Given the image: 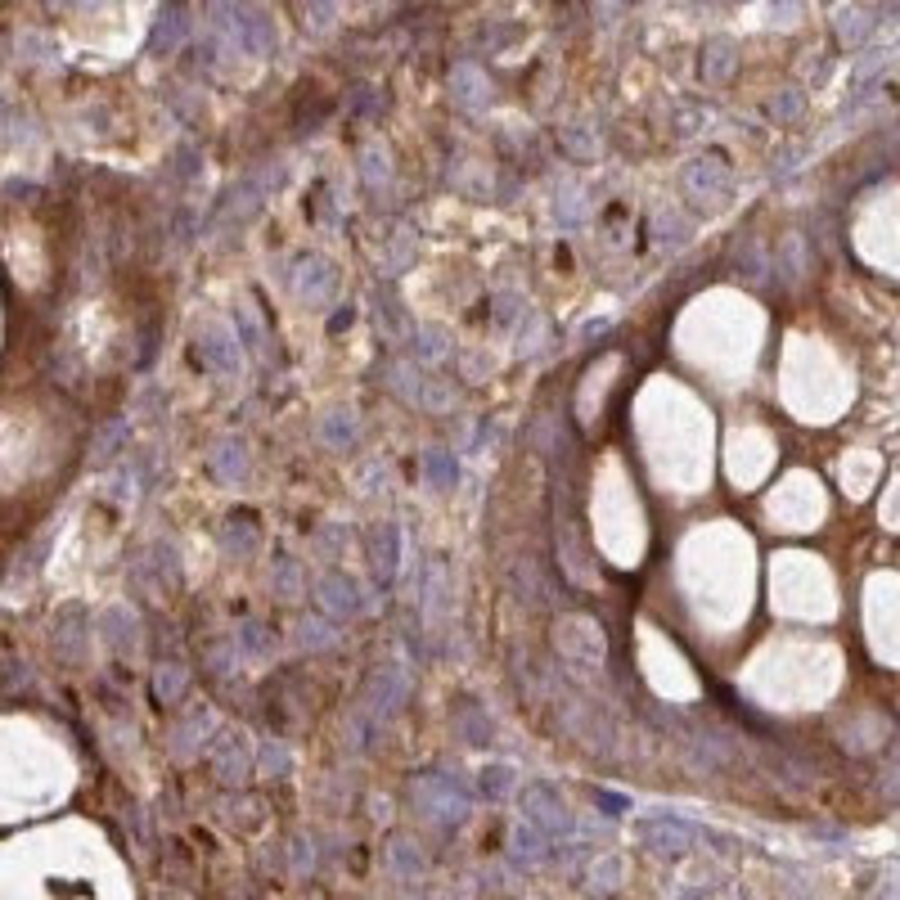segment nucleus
<instances>
[{"instance_id": "obj_1", "label": "nucleus", "mask_w": 900, "mask_h": 900, "mask_svg": "<svg viewBox=\"0 0 900 900\" xmlns=\"http://www.w3.org/2000/svg\"><path fill=\"white\" fill-rule=\"evenodd\" d=\"M414 801H419L423 815L446 824V828H455L468 819V788L459 779H450V774H441V770L414 779Z\"/></svg>"}, {"instance_id": "obj_2", "label": "nucleus", "mask_w": 900, "mask_h": 900, "mask_svg": "<svg viewBox=\"0 0 900 900\" xmlns=\"http://www.w3.org/2000/svg\"><path fill=\"white\" fill-rule=\"evenodd\" d=\"M239 329H225L221 320H203L194 329V360L203 369H212V374H239L243 356H239Z\"/></svg>"}, {"instance_id": "obj_3", "label": "nucleus", "mask_w": 900, "mask_h": 900, "mask_svg": "<svg viewBox=\"0 0 900 900\" xmlns=\"http://www.w3.org/2000/svg\"><path fill=\"white\" fill-rule=\"evenodd\" d=\"M518 806H522V819H531L540 833H549V837L572 833V810H567L563 792H558L554 783H540V779L536 783H522Z\"/></svg>"}, {"instance_id": "obj_4", "label": "nucleus", "mask_w": 900, "mask_h": 900, "mask_svg": "<svg viewBox=\"0 0 900 900\" xmlns=\"http://www.w3.org/2000/svg\"><path fill=\"white\" fill-rule=\"evenodd\" d=\"M230 41L239 45V50H248L252 59H270V54H275V45H279V36H275V23H270L266 9H257V5H234Z\"/></svg>"}, {"instance_id": "obj_5", "label": "nucleus", "mask_w": 900, "mask_h": 900, "mask_svg": "<svg viewBox=\"0 0 900 900\" xmlns=\"http://www.w3.org/2000/svg\"><path fill=\"white\" fill-rule=\"evenodd\" d=\"M405 698H410V675H405L396 662H383L374 675H369V684H365V707L374 711L378 720H383V716H396V711L405 707Z\"/></svg>"}, {"instance_id": "obj_6", "label": "nucleus", "mask_w": 900, "mask_h": 900, "mask_svg": "<svg viewBox=\"0 0 900 900\" xmlns=\"http://www.w3.org/2000/svg\"><path fill=\"white\" fill-rule=\"evenodd\" d=\"M86 644H90V621H86V612H81L77 603H68V608L54 617L50 648H54V657H63L68 666H81V662H86Z\"/></svg>"}, {"instance_id": "obj_7", "label": "nucleus", "mask_w": 900, "mask_h": 900, "mask_svg": "<svg viewBox=\"0 0 900 900\" xmlns=\"http://www.w3.org/2000/svg\"><path fill=\"white\" fill-rule=\"evenodd\" d=\"M684 194L707 207H720L729 194V167L720 158H693L684 167Z\"/></svg>"}, {"instance_id": "obj_8", "label": "nucleus", "mask_w": 900, "mask_h": 900, "mask_svg": "<svg viewBox=\"0 0 900 900\" xmlns=\"http://www.w3.org/2000/svg\"><path fill=\"white\" fill-rule=\"evenodd\" d=\"M315 599H320V608L329 612V617H338V621L356 617V612L365 608V599H360V585L351 581L347 572H338V567H329V572L315 581Z\"/></svg>"}, {"instance_id": "obj_9", "label": "nucleus", "mask_w": 900, "mask_h": 900, "mask_svg": "<svg viewBox=\"0 0 900 900\" xmlns=\"http://www.w3.org/2000/svg\"><path fill=\"white\" fill-rule=\"evenodd\" d=\"M189 27H194V18H189L185 0H162L158 23H153V32H149V50L158 54V59H162V54H176L180 45H185Z\"/></svg>"}, {"instance_id": "obj_10", "label": "nucleus", "mask_w": 900, "mask_h": 900, "mask_svg": "<svg viewBox=\"0 0 900 900\" xmlns=\"http://www.w3.org/2000/svg\"><path fill=\"white\" fill-rule=\"evenodd\" d=\"M639 837H644V846L657 855H684L693 846V828L684 824V819H671V815L644 819V824H639Z\"/></svg>"}, {"instance_id": "obj_11", "label": "nucleus", "mask_w": 900, "mask_h": 900, "mask_svg": "<svg viewBox=\"0 0 900 900\" xmlns=\"http://www.w3.org/2000/svg\"><path fill=\"white\" fill-rule=\"evenodd\" d=\"M207 468H212V477H216V482H225V486L243 482L248 468H252L248 441H243V437H221L212 450H207Z\"/></svg>"}, {"instance_id": "obj_12", "label": "nucleus", "mask_w": 900, "mask_h": 900, "mask_svg": "<svg viewBox=\"0 0 900 900\" xmlns=\"http://www.w3.org/2000/svg\"><path fill=\"white\" fill-rule=\"evenodd\" d=\"M293 288H297V297H302V302H329L333 288H338V270H333L324 257H315V252H311V257L297 261Z\"/></svg>"}, {"instance_id": "obj_13", "label": "nucleus", "mask_w": 900, "mask_h": 900, "mask_svg": "<svg viewBox=\"0 0 900 900\" xmlns=\"http://www.w3.org/2000/svg\"><path fill=\"white\" fill-rule=\"evenodd\" d=\"M248 765H252V752H248V743H243V734H221V738H216V752H212L216 779L239 788V783L248 779Z\"/></svg>"}, {"instance_id": "obj_14", "label": "nucleus", "mask_w": 900, "mask_h": 900, "mask_svg": "<svg viewBox=\"0 0 900 900\" xmlns=\"http://www.w3.org/2000/svg\"><path fill=\"white\" fill-rule=\"evenodd\" d=\"M369 558H374V576L378 585L396 581V567H401V527L396 522H378L374 540H369Z\"/></svg>"}, {"instance_id": "obj_15", "label": "nucleus", "mask_w": 900, "mask_h": 900, "mask_svg": "<svg viewBox=\"0 0 900 900\" xmlns=\"http://www.w3.org/2000/svg\"><path fill=\"white\" fill-rule=\"evenodd\" d=\"M99 626H104V639L113 653H135V648H140V617H135L126 603H113Z\"/></svg>"}, {"instance_id": "obj_16", "label": "nucleus", "mask_w": 900, "mask_h": 900, "mask_svg": "<svg viewBox=\"0 0 900 900\" xmlns=\"http://www.w3.org/2000/svg\"><path fill=\"white\" fill-rule=\"evenodd\" d=\"M450 90H455V99L464 108H486V104H491V81H486V72H477L473 63H455V72H450Z\"/></svg>"}, {"instance_id": "obj_17", "label": "nucleus", "mask_w": 900, "mask_h": 900, "mask_svg": "<svg viewBox=\"0 0 900 900\" xmlns=\"http://www.w3.org/2000/svg\"><path fill=\"white\" fill-rule=\"evenodd\" d=\"M257 212H261V180H243V185H234L230 194H225L221 225H243V221H252Z\"/></svg>"}, {"instance_id": "obj_18", "label": "nucleus", "mask_w": 900, "mask_h": 900, "mask_svg": "<svg viewBox=\"0 0 900 900\" xmlns=\"http://www.w3.org/2000/svg\"><path fill=\"white\" fill-rule=\"evenodd\" d=\"M734 68H738L734 41H725V36H711V41L702 45V63H698L702 81H729V77H734Z\"/></svg>"}, {"instance_id": "obj_19", "label": "nucleus", "mask_w": 900, "mask_h": 900, "mask_svg": "<svg viewBox=\"0 0 900 900\" xmlns=\"http://www.w3.org/2000/svg\"><path fill=\"white\" fill-rule=\"evenodd\" d=\"M545 837H549V833H540V828L527 819V824H518V828L509 833V855H513L518 864H527V869H531V864H545V860H549Z\"/></svg>"}, {"instance_id": "obj_20", "label": "nucleus", "mask_w": 900, "mask_h": 900, "mask_svg": "<svg viewBox=\"0 0 900 900\" xmlns=\"http://www.w3.org/2000/svg\"><path fill=\"white\" fill-rule=\"evenodd\" d=\"M356 437H360V423H356V414H351V410H329V414H324L320 441L329 450H351V446H356Z\"/></svg>"}, {"instance_id": "obj_21", "label": "nucleus", "mask_w": 900, "mask_h": 900, "mask_svg": "<svg viewBox=\"0 0 900 900\" xmlns=\"http://www.w3.org/2000/svg\"><path fill=\"white\" fill-rule=\"evenodd\" d=\"M189 689V671L180 662H158V671H153V698L162 702V707H171V702H180Z\"/></svg>"}, {"instance_id": "obj_22", "label": "nucleus", "mask_w": 900, "mask_h": 900, "mask_svg": "<svg viewBox=\"0 0 900 900\" xmlns=\"http://www.w3.org/2000/svg\"><path fill=\"white\" fill-rule=\"evenodd\" d=\"M221 545H225V554L248 558L252 549H257V522H252L248 513H239V518H225V527H221Z\"/></svg>"}, {"instance_id": "obj_23", "label": "nucleus", "mask_w": 900, "mask_h": 900, "mask_svg": "<svg viewBox=\"0 0 900 900\" xmlns=\"http://www.w3.org/2000/svg\"><path fill=\"white\" fill-rule=\"evenodd\" d=\"M455 729L464 743H491V716L482 707H473L468 698L455 707Z\"/></svg>"}, {"instance_id": "obj_24", "label": "nucleus", "mask_w": 900, "mask_h": 900, "mask_svg": "<svg viewBox=\"0 0 900 900\" xmlns=\"http://www.w3.org/2000/svg\"><path fill=\"white\" fill-rule=\"evenodd\" d=\"M257 770L266 774V779H288L293 774V752H288L279 738H261L257 747Z\"/></svg>"}, {"instance_id": "obj_25", "label": "nucleus", "mask_w": 900, "mask_h": 900, "mask_svg": "<svg viewBox=\"0 0 900 900\" xmlns=\"http://www.w3.org/2000/svg\"><path fill=\"white\" fill-rule=\"evenodd\" d=\"M338 639H342V630H333L329 621H320V617L297 621V644H302L306 653H324V648H333Z\"/></svg>"}, {"instance_id": "obj_26", "label": "nucleus", "mask_w": 900, "mask_h": 900, "mask_svg": "<svg viewBox=\"0 0 900 900\" xmlns=\"http://www.w3.org/2000/svg\"><path fill=\"white\" fill-rule=\"evenodd\" d=\"M387 864H392V873L396 878H419L423 873V855H419V846L414 842H405V837H392V846H387Z\"/></svg>"}, {"instance_id": "obj_27", "label": "nucleus", "mask_w": 900, "mask_h": 900, "mask_svg": "<svg viewBox=\"0 0 900 900\" xmlns=\"http://www.w3.org/2000/svg\"><path fill=\"white\" fill-rule=\"evenodd\" d=\"M423 473H428V482L437 486V491H450L455 486V459H450V450H441V446H432L428 455H423Z\"/></svg>"}, {"instance_id": "obj_28", "label": "nucleus", "mask_w": 900, "mask_h": 900, "mask_svg": "<svg viewBox=\"0 0 900 900\" xmlns=\"http://www.w3.org/2000/svg\"><path fill=\"white\" fill-rule=\"evenodd\" d=\"M207 729H212V711H198V716H189L185 725L176 729V738H180V743H176V752H180V756H194L198 747L207 743V738H203Z\"/></svg>"}, {"instance_id": "obj_29", "label": "nucleus", "mask_w": 900, "mask_h": 900, "mask_svg": "<svg viewBox=\"0 0 900 900\" xmlns=\"http://www.w3.org/2000/svg\"><path fill=\"white\" fill-rule=\"evenodd\" d=\"M239 648L248 657H270V653H275V635H270L261 621H243V626H239Z\"/></svg>"}, {"instance_id": "obj_30", "label": "nucleus", "mask_w": 900, "mask_h": 900, "mask_svg": "<svg viewBox=\"0 0 900 900\" xmlns=\"http://www.w3.org/2000/svg\"><path fill=\"white\" fill-rule=\"evenodd\" d=\"M126 432H131V423H126V419H113V423H108V428H99V437H95V450H90V459H99V464H104V459H113V455H117V446H122V441H126Z\"/></svg>"}, {"instance_id": "obj_31", "label": "nucleus", "mask_w": 900, "mask_h": 900, "mask_svg": "<svg viewBox=\"0 0 900 900\" xmlns=\"http://www.w3.org/2000/svg\"><path fill=\"white\" fill-rule=\"evenodd\" d=\"M333 18H338V0H302V27L329 32Z\"/></svg>"}, {"instance_id": "obj_32", "label": "nucleus", "mask_w": 900, "mask_h": 900, "mask_svg": "<svg viewBox=\"0 0 900 900\" xmlns=\"http://www.w3.org/2000/svg\"><path fill=\"white\" fill-rule=\"evenodd\" d=\"M477 788H482V797H491V801L509 797V792H513V770H509V765H486L482 779H477Z\"/></svg>"}, {"instance_id": "obj_33", "label": "nucleus", "mask_w": 900, "mask_h": 900, "mask_svg": "<svg viewBox=\"0 0 900 900\" xmlns=\"http://www.w3.org/2000/svg\"><path fill=\"white\" fill-rule=\"evenodd\" d=\"M864 32H869V18H864L860 9H842V14H837V36H842L846 45L864 41Z\"/></svg>"}, {"instance_id": "obj_34", "label": "nucleus", "mask_w": 900, "mask_h": 900, "mask_svg": "<svg viewBox=\"0 0 900 900\" xmlns=\"http://www.w3.org/2000/svg\"><path fill=\"white\" fill-rule=\"evenodd\" d=\"M234 329H239L243 347H248V351H261V342H266V338H261V324L252 320V315H248V306H243V302L234 306Z\"/></svg>"}, {"instance_id": "obj_35", "label": "nucleus", "mask_w": 900, "mask_h": 900, "mask_svg": "<svg viewBox=\"0 0 900 900\" xmlns=\"http://www.w3.org/2000/svg\"><path fill=\"white\" fill-rule=\"evenodd\" d=\"M234 662H239L234 644H212V648H207V671H212V675H221V680H225V675H234V671H239V666H234Z\"/></svg>"}, {"instance_id": "obj_36", "label": "nucleus", "mask_w": 900, "mask_h": 900, "mask_svg": "<svg viewBox=\"0 0 900 900\" xmlns=\"http://www.w3.org/2000/svg\"><path fill=\"white\" fill-rule=\"evenodd\" d=\"M617 878H621V860H599L590 869V887L594 891H617Z\"/></svg>"}, {"instance_id": "obj_37", "label": "nucleus", "mask_w": 900, "mask_h": 900, "mask_svg": "<svg viewBox=\"0 0 900 900\" xmlns=\"http://www.w3.org/2000/svg\"><path fill=\"white\" fill-rule=\"evenodd\" d=\"M275 585H279V599H297V590H302V585H297V567L288 563V558L275 563Z\"/></svg>"}, {"instance_id": "obj_38", "label": "nucleus", "mask_w": 900, "mask_h": 900, "mask_svg": "<svg viewBox=\"0 0 900 900\" xmlns=\"http://www.w3.org/2000/svg\"><path fill=\"white\" fill-rule=\"evenodd\" d=\"M365 180L374 185V180H387V153L383 149H365Z\"/></svg>"}, {"instance_id": "obj_39", "label": "nucleus", "mask_w": 900, "mask_h": 900, "mask_svg": "<svg viewBox=\"0 0 900 900\" xmlns=\"http://www.w3.org/2000/svg\"><path fill=\"white\" fill-rule=\"evenodd\" d=\"M414 333L423 338V342H419V356H423V360H441V356H446V347H441V333H437V329H414Z\"/></svg>"}, {"instance_id": "obj_40", "label": "nucleus", "mask_w": 900, "mask_h": 900, "mask_svg": "<svg viewBox=\"0 0 900 900\" xmlns=\"http://www.w3.org/2000/svg\"><path fill=\"white\" fill-rule=\"evenodd\" d=\"M594 801H599V806H608V815H621V810H630V801L617 797V792H608V788H594Z\"/></svg>"}, {"instance_id": "obj_41", "label": "nucleus", "mask_w": 900, "mask_h": 900, "mask_svg": "<svg viewBox=\"0 0 900 900\" xmlns=\"http://www.w3.org/2000/svg\"><path fill=\"white\" fill-rule=\"evenodd\" d=\"M176 162H180V176H194V171H198V162H203V158H198V153H194V144H180Z\"/></svg>"}, {"instance_id": "obj_42", "label": "nucleus", "mask_w": 900, "mask_h": 900, "mask_svg": "<svg viewBox=\"0 0 900 900\" xmlns=\"http://www.w3.org/2000/svg\"><path fill=\"white\" fill-rule=\"evenodd\" d=\"M770 9L779 14V23H797V14H801L797 0H770Z\"/></svg>"}, {"instance_id": "obj_43", "label": "nucleus", "mask_w": 900, "mask_h": 900, "mask_svg": "<svg viewBox=\"0 0 900 900\" xmlns=\"http://www.w3.org/2000/svg\"><path fill=\"white\" fill-rule=\"evenodd\" d=\"M770 113H774V117H792V113H797V95H783L779 104L770 99Z\"/></svg>"}, {"instance_id": "obj_44", "label": "nucleus", "mask_w": 900, "mask_h": 900, "mask_svg": "<svg viewBox=\"0 0 900 900\" xmlns=\"http://www.w3.org/2000/svg\"><path fill=\"white\" fill-rule=\"evenodd\" d=\"M311 869V851H306V842H297V873Z\"/></svg>"}, {"instance_id": "obj_45", "label": "nucleus", "mask_w": 900, "mask_h": 900, "mask_svg": "<svg viewBox=\"0 0 900 900\" xmlns=\"http://www.w3.org/2000/svg\"><path fill=\"white\" fill-rule=\"evenodd\" d=\"M41 5L45 9H59V5H68V0H41Z\"/></svg>"}, {"instance_id": "obj_46", "label": "nucleus", "mask_w": 900, "mask_h": 900, "mask_svg": "<svg viewBox=\"0 0 900 900\" xmlns=\"http://www.w3.org/2000/svg\"><path fill=\"white\" fill-rule=\"evenodd\" d=\"M77 5H104V0H77Z\"/></svg>"}]
</instances>
